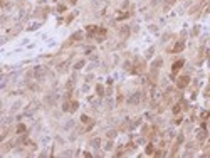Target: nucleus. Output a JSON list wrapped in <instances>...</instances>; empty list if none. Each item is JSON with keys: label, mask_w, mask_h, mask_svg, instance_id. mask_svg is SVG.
Instances as JSON below:
<instances>
[{"label": "nucleus", "mask_w": 210, "mask_h": 158, "mask_svg": "<svg viewBox=\"0 0 210 158\" xmlns=\"http://www.w3.org/2000/svg\"><path fill=\"white\" fill-rule=\"evenodd\" d=\"M188 81H190V79L187 78V76H183V78H180V79H178V82H176V86H178V87H185V86L188 84Z\"/></svg>", "instance_id": "f257e3e1"}, {"label": "nucleus", "mask_w": 210, "mask_h": 158, "mask_svg": "<svg viewBox=\"0 0 210 158\" xmlns=\"http://www.w3.org/2000/svg\"><path fill=\"white\" fill-rule=\"evenodd\" d=\"M181 66H183V61H176L175 64H173V67H172V69H173V72H176L178 69H181Z\"/></svg>", "instance_id": "f03ea898"}, {"label": "nucleus", "mask_w": 210, "mask_h": 158, "mask_svg": "<svg viewBox=\"0 0 210 158\" xmlns=\"http://www.w3.org/2000/svg\"><path fill=\"white\" fill-rule=\"evenodd\" d=\"M183 49V42H178L175 47H173V52H178V50H181Z\"/></svg>", "instance_id": "7ed1b4c3"}, {"label": "nucleus", "mask_w": 210, "mask_h": 158, "mask_svg": "<svg viewBox=\"0 0 210 158\" xmlns=\"http://www.w3.org/2000/svg\"><path fill=\"white\" fill-rule=\"evenodd\" d=\"M146 153H153V145H148V148H146Z\"/></svg>", "instance_id": "20e7f679"}, {"label": "nucleus", "mask_w": 210, "mask_h": 158, "mask_svg": "<svg viewBox=\"0 0 210 158\" xmlns=\"http://www.w3.org/2000/svg\"><path fill=\"white\" fill-rule=\"evenodd\" d=\"M178 111H180V104H176L175 108H173V113H178Z\"/></svg>", "instance_id": "39448f33"}]
</instances>
